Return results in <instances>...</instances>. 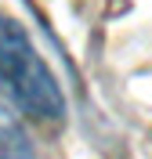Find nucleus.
Masks as SVG:
<instances>
[{
	"mask_svg": "<svg viewBox=\"0 0 152 159\" xmlns=\"http://www.w3.org/2000/svg\"><path fill=\"white\" fill-rule=\"evenodd\" d=\"M0 156H33L29 134L18 119L0 105Z\"/></svg>",
	"mask_w": 152,
	"mask_h": 159,
	"instance_id": "nucleus-2",
	"label": "nucleus"
},
{
	"mask_svg": "<svg viewBox=\"0 0 152 159\" xmlns=\"http://www.w3.org/2000/svg\"><path fill=\"white\" fill-rule=\"evenodd\" d=\"M0 87L29 119L58 123L65 116V98L54 72L36 54L29 33L7 15H0Z\"/></svg>",
	"mask_w": 152,
	"mask_h": 159,
	"instance_id": "nucleus-1",
	"label": "nucleus"
}]
</instances>
